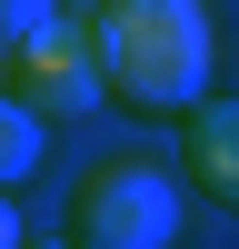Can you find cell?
Returning <instances> with one entry per match:
<instances>
[{
    "label": "cell",
    "instance_id": "6da1fadb",
    "mask_svg": "<svg viewBox=\"0 0 239 249\" xmlns=\"http://www.w3.org/2000/svg\"><path fill=\"white\" fill-rule=\"evenodd\" d=\"M70 20L90 30L100 100H120V110L179 120L209 90V10L199 0H70Z\"/></svg>",
    "mask_w": 239,
    "mask_h": 249
},
{
    "label": "cell",
    "instance_id": "7a4b0ae2",
    "mask_svg": "<svg viewBox=\"0 0 239 249\" xmlns=\"http://www.w3.org/2000/svg\"><path fill=\"white\" fill-rule=\"evenodd\" d=\"M179 230H189V190L150 150H110L70 179V249H179Z\"/></svg>",
    "mask_w": 239,
    "mask_h": 249
},
{
    "label": "cell",
    "instance_id": "3957f363",
    "mask_svg": "<svg viewBox=\"0 0 239 249\" xmlns=\"http://www.w3.org/2000/svg\"><path fill=\"white\" fill-rule=\"evenodd\" d=\"M10 100L50 130V120H80V110H100V60H90V30L80 20H60L50 40H40L30 60L10 70Z\"/></svg>",
    "mask_w": 239,
    "mask_h": 249
},
{
    "label": "cell",
    "instance_id": "277c9868",
    "mask_svg": "<svg viewBox=\"0 0 239 249\" xmlns=\"http://www.w3.org/2000/svg\"><path fill=\"white\" fill-rule=\"evenodd\" d=\"M179 160H189V190L209 210L239 199V110H229V90H199L179 110Z\"/></svg>",
    "mask_w": 239,
    "mask_h": 249
},
{
    "label": "cell",
    "instance_id": "5b68a950",
    "mask_svg": "<svg viewBox=\"0 0 239 249\" xmlns=\"http://www.w3.org/2000/svg\"><path fill=\"white\" fill-rule=\"evenodd\" d=\"M60 20H70V0H0V80H10L20 60L60 30Z\"/></svg>",
    "mask_w": 239,
    "mask_h": 249
},
{
    "label": "cell",
    "instance_id": "8992f818",
    "mask_svg": "<svg viewBox=\"0 0 239 249\" xmlns=\"http://www.w3.org/2000/svg\"><path fill=\"white\" fill-rule=\"evenodd\" d=\"M40 140H50V130H40V120H30V110H20V100H10V90H0V199H10V190H20V179H30V170H40Z\"/></svg>",
    "mask_w": 239,
    "mask_h": 249
},
{
    "label": "cell",
    "instance_id": "52a82bcc",
    "mask_svg": "<svg viewBox=\"0 0 239 249\" xmlns=\"http://www.w3.org/2000/svg\"><path fill=\"white\" fill-rule=\"evenodd\" d=\"M0 249H20V199H0Z\"/></svg>",
    "mask_w": 239,
    "mask_h": 249
},
{
    "label": "cell",
    "instance_id": "ba28073f",
    "mask_svg": "<svg viewBox=\"0 0 239 249\" xmlns=\"http://www.w3.org/2000/svg\"><path fill=\"white\" fill-rule=\"evenodd\" d=\"M20 249H70V239H20Z\"/></svg>",
    "mask_w": 239,
    "mask_h": 249
}]
</instances>
